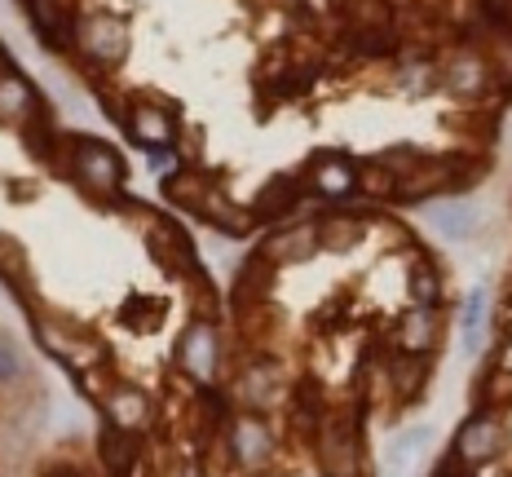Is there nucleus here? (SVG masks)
<instances>
[{
  "label": "nucleus",
  "instance_id": "nucleus-1",
  "mask_svg": "<svg viewBox=\"0 0 512 477\" xmlns=\"http://www.w3.org/2000/svg\"><path fill=\"white\" fill-rule=\"evenodd\" d=\"M18 305L27 310V323H31L36 345L45 349L53 363H62L67 371H84V367L111 363V345H106L102 336H93L80 318H71L67 310H53V305H45L36 292L23 296Z\"/></svg>",
  "mask_w": 512,
  "mask_h": 477
},
{
  "label": "nucleus",
  "instance_id": "nucleus-2",
  "mask_svg": "<svg viewBox=\"0 0 512 477\" xmlns=\"http://www.w3.org/2000/svg\"><path fill=\"white\" fill-rule=\"evenodd\" d=\"M221 363H226V341H221L217 318H186L177 341V367L190 385H217Z\"/></svg>",
  "mask_w": 512,
  "mask_h": 477
},
{
  "label": "nucleus",
  "instance_id": "nucleus-3",
  "mask_svg": "<svg viewBox=\"0 0 512 477\" xmlns=\"http://www.w3.org/2000/svg\"><path fill=\"white\" fill-rule=\"evenodd\" d=\"M226 447H230L234 469L261 473V469H270L274 455H279V438H274L270 424L256 416V411H239V416H230V424H226Z\"/></svg>",
  "mask_w": 512,
  "mask_h": 477
},
{
  "label": "nucleus",
  "instance_id": "nucleus-4",
  "mask_svg": "<svg viewBox=\"0 0 512 477\" xmlns=\"http://www.w3.org/2000/svg\"><path fill=\"white\" fill-rule=\"evenodd\" d=\"M98 411H102V420H115V424L137 429V433H151L159 424V398L128 376L111 380V389H106V398L98 402Z\"/></svg>",
  "mask_w": 512,
  "mask_h": 477
},
{
  "label": "nucleus",
  "instance_id": "nucleus-5",
  "mask_svg": "<svg viewBox=\"0 0 512 477\" xmlns=\"http://www.w3.org/2000/svg\"><path fill=\"white\" fill-rule=\"evenodd\" d=\"M98 464L106 477H137L146 473V438L137 429H124L115 420H102L98 429Z\"/></svg>",
  "mask_w": 512,
  "mask_h": 477
},
{
  "label": "nucleus",
  "instance_id": "nucleus-6",
  "mask_svg": "<svg viewBox=\"0 0 512 477\" xmlns=\"http://www.w3.org/2000/svg\"><path fill=\"white\" fill-rule=\"evenodd\" d=\"M455 455H460L464 464H473V469H482V464H490L499 451H504V420L495 416V411H473L460 433H455Z\"/></svg>",
  "mask_w": 512,
  "mask_h": 477
},
{
  "label": "nucleus",
  "instance_id": "nucleus-7",
  "mask_svg": "<svg viewBox=\"0 0 512 477\" xmlns=\"http://www.w3.org/2000/svg\"><path fill=\"white\" fill-rule=\"evenodd\" d=\"M305 186L323 199H349L358 190V164L349 155H314L305 168Z\"/></svg>",
  "mask_w": 512,
  "mask_h": 477
},
{
  "label": "nucleus",
  "instance_id": "nucleus-8",
  "mask_svg": "<svg viewBox=\"0 0 512 477\" xmlns=\"http://www.w3.org/2000/svg\"><path fill=\"white\" fill-rule=\"evenodd\" d=\"M323 252L318 243V221H305V226H279L270 230L261 243V257H270L274 265H301V261H314Z\"/></svg>",
  "mask_w": 512,
  "mask_h": 477
},
{
  "label": "nucleus",
  "instance_id": "nucleus-9",
  "mask_svg": "<svg viewBox=\"0 0 512 477\" xmlns=\"http://www.w3.org/2000/svg\"><path fill=\"white\" fill-rule=\"evenodd\" d=\"M393 341H398V349H407V354H433L437 341H442V314H437V305H411L398 318Z\"/></svg>",
  "mask_w": 512,
  "mask_h": 477
},
{
  "label": "nucleus",
  "instance_id": "nucleus-10",
  "mask_svg": "<svg viewBox=\"0 0 512 477\" xmlns=\"http://www.w3.org/2000/svg\"><path fill=\"white\" fill-rule=\"evenodd\" d=\"M429 226L437 230L442 239H473L477 235V226H482V208L477 204H468V199H442V204H433L429 212Z\"/></svg>",
  "mask_w": 512,
  "mask_h": 477
},
{
  "label": "nucleus",
  "instance_id": "nucleus-11",
  "mask_svg": "<svg viewBox=\"0 0 512 477\" xmlns=\"http://www.w3.org/2000/svg\"><path fill=\"white\" fill-rule=\"evenodd\" d=\"M362 239H367V221L354 217V212H336V217L318 221V243H323V252H332V257L354 252Z\"/></svg>",
  "mask_w": 512,
  "mask_h": 477
},
{
  "label": "nucleus",
  "instance_id": "nucleus-12",
  "mask_svg": "<svg viewBox=\"0 0 512 477\" xmlns=\"http://www.w3.org/2000/svg\"><path fill=\"white\" fill-rule=\"evenodd\" d=\"M402 279H407L411 305H442V274H437V265L429 257L411 252V257L402 261Z\"/></svg>",
  "mask_w": 512,
  "mask_h": 477
},
{
  "label": "nucleus",
  "instance_id": "nucleus-13",
  "mask_svg": "<svg viewBox=\"0 0 512 477\" xmlns=\"http://www.w3.org/2000/svg\"><path fill=\"white\" fill-rule=\"evenodd\" d=\"M168 318V301L164 296H128V301L115 310V323L133 327V332H155Z\"/></svg>",
  "mask_w": 512,
  "mask_h": 477
},
{
  "label": "nucleus",
  "instance_id": "nucleus-14",
  "mask_svg": "<svg viewBox=\"0 0 512 477\" xmlns=\"http://www.w3.org/2000/svg\"><path fill=\"white\" fill-rule=\"evenodd\" d=\"M111 380H115L111 363H102V367H84V371H71V385H76V394H80L84 402H93V407H98V402L106 398Z\"/></svg>",
  "mask_w": 512,
  "mask_h": 477
},
{
  "label": "nucleus",
  "instance_id": "nucleus-15",
  "mask_svg": "<svg viewBox=\"0 0 512 477\" xmlns=\"http://www.w3.org/2000/svg\"><path fill=\"white\" fill-rule=\"evenodd\" d=\"M433 477H477V473H473V464H464L460 455L451 451V455H446V460L433 469Z\"/></svg>",
  "mask_w": 512,
  "mask_h": 477
},
{
  "label": "nucleus",
  "instance_id": "nucleus-16",
  "mask_svg": "<svg viewBox=\"0 0 512 477\" xmlns=\"http://www.w3.org/2000/svg\"><path fill=\"white\" fill-rule=\"evenodd\" d=\"M45 477H84V469H80V464H53Z\"/></svg>",
  "mask_w": 512,
  "mask_h": 477
},
{
  "label": "nucleus",
  "instance_id": "nucleus-17",
  "mask_svg": "<svg viewBox=\"0 0 512 477\" xmlns=\"http://www.w3.org/2000/svg\"><path fill=\"white\" fill-rule=\"evenodd\" d=\"M243 477H283V473H274V469H261V473H243Z\"/></svg>",
  "mask_w": 512,
  "mask_h": 477
}]
</instances>
